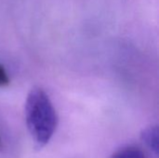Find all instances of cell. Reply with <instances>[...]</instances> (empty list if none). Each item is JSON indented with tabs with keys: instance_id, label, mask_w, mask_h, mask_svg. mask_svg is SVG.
Instances as JSON below:
<instances>
[{
	"instance_id": "1",
	"label": "cell",
	"mask_w": 159,
	"mask_h": 158,
	"mask_svg": "<svg viewBox=\"0 0 159 158\" xmlns=\"http://www.w3.org/2000/svg\"><path fill=\"white\" fill-rule=\"evenodd\" d=\"M25 121L29 133L38 148L46 146L53 137L58 115L48 95L40 88H34L27 95Z\"/></svg>"
},
{
	"instance_id": "2",
	"label": "cell",
	"mask_w": 159,
	"mask_h": 158,
	"mask_svg": "<svg viewBox=\"0 0 159 158\" xmlns=\"http://www.w3.org/2000/svg\"><path fill=\"white\" fill-rule=\"evenodd\" d=\"M141 138L143 142L156 155L158 154V128L157 126H150L142 131Z\"/></svg>"
},
{
	"instance_id": "3",
	"label": "cell",
	"mask_w": 159,
	"mask_h": 158,
	"mask_svg": "<svg viewBox=\"0 0 159 158\" xmlns=\"http://www.w3.org/2000/svg\"><path fill=\"white\" fill-rule=\"evenodd\" d=\"M111 158H147L142 149L136 146H128L120 149Z\"/></svg>"
},
{
	"instance_id": "4",
	"label": "cell",
	"mask_w": 159,
	"mask_h": 158,
	"mask_svg": "<svg viewBox=\"0 0 159 158\" xmlns=\"http://www.w3.org/2000/svg\"><path fill=\"white\" fill-rule=\"evenodd\" d=\"M9 77L5 68L0 64V88H5L9 85Z\"/></svg>"
},
{
	"instance_id": "5",
	"label": "cell",
	"mask_w": 159,
	"mask_h": 158,
	"mask_svg": "<svg viewBox=\"0 0 159 158\" xmlns=\"http://www.w3.org/2000/svg\"><path fill=\"white\" fill-rule=\"evenodd\" d=\"M3 147H4V143H3V141H2V138H1V136H0V151L3 149Z\"/></svg>"
}]
</instances>
